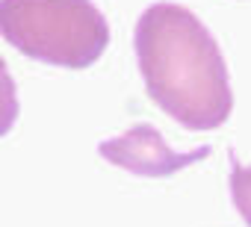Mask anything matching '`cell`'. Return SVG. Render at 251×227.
<instances>
[{"instance_id": "obj_4", "label": "cell", "mask_w": 251, "mask_h": 227, "mask_svg": "<svg viewBox=\"0 0 251 227\" xmlns=\"http://www.w3.org/2000/svg\"><path fill=\"white\" fill-rule=\"evenodd\" d=\"M227 159H230V201L242 215V221L251 227V165H242L233 151L227 154Z\"/></svg>"}, {"instance_id": "obj_3", "label": "cell", "mask_w": 251, "mask_h": 227, "mask_svg": "<svg viewBox=\"0 0 251 227\" xmlns=\"http://www.w3.org/2000/svg\"><path fill=\"white\" fill-rule=\"evenodd\" d=\"M98 154L106 162L130 171L136 177H172L175 171L207 159L210 148L175 151L160 136V130H154L151 124H136V127H130L127 133H121L115 139H103L98 145Z\"/></svg>"}, {"instance_id": "obj_2", "label": "cell", "mask_w": 251, "mask_h": 227, "mask_svg": "<svg viewBox=\"0 0 251 227\" xmlns=\"http://www.w3.org/2000/svg\"><path fill=\"white\" fill-rule=\"evenodd\" d=\"M0 36L36 62L89 68L109 45V24L92 0H0Z\"/></svg>"}, {"instance_id": "obj_1", "label": "cell", "mask_w": 251, "mask_h": 227, "mask_svg": "<svg viewBox=\"0 0 251 227\" xmlns=\"http://www.w3.org/2000/svg\"><path fill=\"white\" fill-rule=\"evenodd\" d=\"M151 100L186 130H216L233 109L225 56L204 21L180 3H154L133 33Z\"/></svg>"}, {"instance_id": "obj_5", "label": "cell", "mask_w": 251, "mask_h": 227, "mask_svg": "<svg viewBox=\"0 0 251 227\" xmlns=\"http://www.w3.org/2000/svg\"><path fill=\"white\" fill-rule=\"evenodd\" d=\"M18 121V86L6 68V62L0 59V139H3Z\"/></svg>"}]
</instances>
